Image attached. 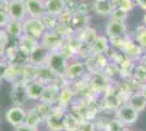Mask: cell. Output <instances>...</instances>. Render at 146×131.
Masks as SVG:
<instances>
[{"label":"cell","instance_id":"1","mask_svg":"<svg viewBox=\"0 0 146 131\" xmlns=\"http://www.w3.org/2000/svg\"><path fill=\"white\" fill-rule=\"evenodd\" d=\"M68 65H69L68 59L63 55H61L59 51L50 53L47 63H46V66L51 69V71L55 72L60 78H63L66 74Z\"/></svg>","mask_w":146,"mask_h":131},{"label":"cell","instance_id":"2","mask_svg":"<svg viewBox=\"0 0 146 131\" xmlns=\"http://www.w3.org/2000/svg\"><path fill=\"white\" fill-rule=\"evenodd\" d=\"M46 29L44 26L40 19H33V18H26L23 21V34L35 38L37 41H40Z\"/></svg>","mask_w":146,"mask_h":131},{"label":"cell","instance_id":"3","mask_svg":"<svg viewBox=\"0 0 146 131\" xmlns=\"http://www.w3.org/2000/svg\"><path fill=\"white\" fill-rule=\"evenodd\" d=\"M63 43H64V39L54 30L45 32L40 38V41H39V44L44 46L45 48H47L50 53L58 51L60 49L61 46L63 45Z\"/></svg>","mask_w":146,"mask_h":131},{"label":"cell","instance_id":"4","mask_svg":"<svg viewBox=\"0 0 146 131\" xmlns=\"http://www.w3.org/2000/svg\"><path fill=\"white\" fill-rule=\"evenodd\" d=\"M109 63V59L105 55H91L85 59V67L86 70L90 72V74H95V73H102L106 68V66Z\"/></svg>","mask_w":146,"mask_h":131},{"label":"cell","instance_id":"5","mask_svg":"<svg viewBox=\"0 0 146 131\" xmlns=\"http://www.w3.org/2000/svg\"><path fill=\"white\" fill-rule=\"evenodd\" d=\"M8 15H9L10 20L23 22L27 18L25 0H9Z\"/></svg>","mask_w":146,"mask_h":131},{"label":"cell","instance_id":"6","mask_svg":"<svg viewBox=\"0 0 146 131\" xmlns=\"http://www.w3.org/2000/svg\"><path fill=\"white\" fill-rule=\"evenodd\" d=\"M10 97H11V100H12L14 106L22 107L26 103L29 97H27V93H26V83L23 80H20V81L13 83Z\"/></svg>","mask_w":146,"mask_h":131},{"label":"cell","instance_id":"7","mask_svg":"<svg viewBox=\"0 0 146 131\" xmlns=\"http://www.w3.org/2000/svg\"><path fill=\"white\" fill-rule=\"evenodd\" d=\"M109 82V78L104 72H102V73L91 74L90 80H88V84H90V87L94 93H103V92H106L111 86Z\"/></svg>","mask_w":146,"mask_h":131},{"label":"cell","instance_id":"8","mask_svg":"<svg viewBox=\"0 0 146 131\" xmlns=\"http://www.w3.org/2000/svg\"><path fill=\"white\" fill-rule=\"evenodd\" d=\"M116 116L124 125H133L139 118V112H136L129 104L125 103V104H122L116 110Z\"/></svg>","mask_w":146,"mask_h":131},{"label":"cell","instance_id":"9","mask_svg":"<svg viewBox=\"0 0 146 131\" xmlns=\"http://www.w3.org/2000/svg\"><path fill=\"white\" fill-rule=\"evenodd\" d=\"M67 110L56 105L52 115L45 122L50 131H63V120Z\"/></svg>","mask_w":146,"mask_h":131},{"label":"cell","instance_id":"10","mask_svg":"<svg viewBox=\"0 0 146 131\" xmlns=\"http://www.w3.org/2000/svg\"><path fill=\"white\" fill-rule=\"evenodd\" d=\"M49 55H50V51L47 48H45L44 46H42L40 44H38L36 47L31 51L29 63H31L32 66H34L36 68L42 67L44 65H46Z\"/></svg>","mask_w":146,"mask_h":131},{"label":"cell","instance_id":"11","mask_svg":"<svg viewBox=\"0 0 146 131\" xmlns=\"http://www.w3.org/2000/svg\"><path fill=\"white\" fill-rule=\"evenodd\" d=\"M25 115L26 112L21 106H14L10 107L6 112V120L10 125L17 128L19 126L23 125L25 120Z\"/></svg>","mask_w":146,"mask_h":131},{"label":"cell","instance_id":"12","mask_svg":"<svg viewBox=\"0 0 146 131\" xmlns=\"http://www.w3.org/2000/svg\"><path fill=\"white\" fill-rule=\"evenodd\" d=\"M87 71L85 67V63L80 60H74L72 63H69L66 70V74L63 78H66L67 80H78L80 78H82L85 74V72Z\"/></svg>","mask_w":146,"mask_h":131},{"label":"cell","instance_id":"13","mask_svg":"<svg viewBox=\"0 0 146 131\" xmlns=\"http://www.w3.org/2000/svg\"><path fill=\"white\" fill-rule=\"evenodd\" d=\"M122 97L118 92V90L115 87L110 86L104 95V106L108 109H115L117 110L122 105Z\"/></svg>","mask_w":146,"mask_h":131},{"label":"cell","instance_id":"14","mask_svg":"<svg viewBox=\"0 0 146 131\" xmlns=\"http://www.w3.org/2000/svg\"><path fill=\"white\" fill-rule=\"evenodd\" d=\"M25 7L29 18L42 19L46 14L45 5L42 0H25Z\"/></svg>","mask_w":146,"mask_h":131},{"label":"cell","instance_id":"15","mask_svg":"<svg viewBox=\"0 0 146 131\" xmlns=\"http://www.w3.org/2000/svg\"><path fill=\"white\" fill-rule=\"evenodd\" d=\"M60 85L56 84V83L45 85V88H44V92L42 94V97H40L39 102L48 103V104H51V105H57L59 93H60Z\"/></svg>","mask_w":146,"mask_h":131},{"label":"cell","instance_id":"16","mask_svg":"<svg viewBox=\"0 0 146 131\" xmlns=\"http://www.w3.org/2000/svg\"><path fill=\"white\" fill-rule=\"evenodd\" d=\"M106 36L108 38L125 37L127 36V24L110 20L106 25Z\"/></svg>","mask_w":146,"mask_h":131},{"label":"cell","instance_id":"17","mask_svg":"<svg viewBox=\"0 0 146 131\" xmlns=\"http://www.w3.org/2000/svg\"><path fill=\"white\" fill-rule=\"evenodd\" d=\"M60 79V76H58L55 72H52L51 69L48 68L46 65L37 68V80L42 82L44 85H49L54 83L57 84V81Z\"/></svg>","mask_w":146,"mask_h":131},{"label":"cell","instance_id":"18","mask_svg":"<svg viewBox=\"0 0 146 131\" xmlns=\"http://www.w3.org/2000/svg\"><path fill=\"white\" fill-rule=\"evenodd\" d=\"M121 51L123 53V55L125 56V58H128L130 60H136L139 59L142 54H143V48L139 46L135 41L132 39H128L125 44L123 45V47L121 48Z\"/></svg>","mask_w":146,"mask_h":131},{"label":"cell","instance_id":"19","mask_svg":"<svg viewBox=\"0 0 146 131\" xmlns=\"http://www.w3.org/2000/svg\"><path fill=\"white\" fill-rule=\"evenodd\" d=\"M110 48L109 38L104 35H98L95 42L91 45L92 55L99 56V55H105L107 50Z\"/></svg>","mask_w":146,"mask_h":131},{"label":"cell","instance_id":"20","mask_svg":"<svg viewBox=\"0 0 146 131\" xmlns=\"http://www.w3.org/2000/svg\"><path fill=\"white\" fill-rule=\"evenodd\" d=\"M44 88H45V85L42 82L38 81V80L26 83V93H27L29 100H40L42 94L44 92Z\"/></svg>","mask_w":146,"mask_h":131},{"label":"cell","instance_id":"21","mask_svg":"<svg viewBox=\"0 0 146 131\" xmlns=\"http://www.w3.org/2000/svg\"><path fill=\"white\" fill-rule=\"evenodd\" d=\"M75 94L72 87L70 86H62L60 88V93H59V97H58V102H57V106L61 107L63 109L67 110L68 106L72 103L73 98H74Z\"/></svg>","mask_w":146,"mask_h":131},{"label":"cell","instance_id":"22","mask_svg":"<svg viewBox=\"0 0 146 131\" xmlns=\"http://www.w3.org/2000/svg\"><path fill=\"white\" fill-rule=\"evenodd\" d=\"M75 35L80 39L81 43L85 44V45H90V46L95 42V39L98 36L96 29L95 27H91L90 25L86 26L85 29L81 30V31L75 32Z\"/></svg>","mask_w":146,"mask_h":131},{"label":"cell","instance_id":"23","mask_svg":"<svg viewBox=\"0 0 146 131\" xmlns=\"http://www.w3.org/2000/svg\"><path fill=\"white\" fill-rule=\"evenodd\" d=\"M46 13L59 17L66 10V0H47L44 2Z\"/></svg>","mask_w":146,"mask_h":131},{"label":"cell","instance_id":"24","mask_svg":"<svg viewBox=\"0 0 146 131\" xmlns=\"http://www.w3.org/2000/svg\"><path fill=\"white\" fill-rule=\"evenodd\" d=\"M5 31L7 32L8 36L10 38L19 39L23 35V22L15 21V20H10L9 23L5 27Z\"/></svg>","mask_w":146,"mask_h":131},{"label":"cell","instance_id":"25","mask_svg":"<svg viewBox=\"0 0 146 131\" xmlns=\"http://www.w3.org/2000/svg\"><path fill=\"white\" fill-rule=\"evenodd\" d=\"M115 8L116 7L113 5L112 0L94 1L93 2V11L99 15H110Z\"/></svg>","mask_w":146,"mask_h":131},{"label":"cell","instance_id":"26","mask_svg":"<svg viewBox=\"0 0 146 131\" xmlns=\"http://www.w3.org/2000/svg\"><path fill=\"white\" fill-rule=\"evenodd\" d=\"M91 21V15H85L81 13H73L72 20H71V26L75 32H79L86 26H88V23Z\"/></svg>","mask_w":146,"mask_h":131},{"label":"cell","instance_id":"27","mask_svg":"<svg viewBox=\"0 0 146 131\" xmlns=\"http://www.w3.org/2000/svg\"><path fill=\"white\" fill-rule=\"evenodd\" d=\"M80 124L81 120L74 114L67 112L63 120V131H79Z\"/></svg>","mask_w":146,"mask_h":131},{"label":"cell","instance_id":"28","mask_svg":"<svg viewBox=\"0 0 146 131\" xmlns=\"http://www.w3.org/2000/svg\"><path fill=\"white\" fill-rule=\"evenodd\" d=\"M130 106L136 112H142L146 108V100L141 93H134L128 98V103Z\"/></svg>","mask_w":146,"mask_h":131},{"label":"cell","instance_id":"29","mask_svg":"<svg viewBox=\"0 0 146 131\" xmlns=\"http://www.w3.org/2000/svg\"><path fill=\"white\" fill-rule=\"evenodd\" d=\"M40 122H43V120H42L39 114L37 112L36 107H33V108H31L26 112L24 120L25 125L29 126V127H32V128H37Z\"/></svg>","mask_w":146,"mask_h":131},{"label":"cell","instance_id":"30","mask_svg":"<svg viewBox=\"0 0 146 131\" xmlns=\"http://www.w3.org/2000/svg\"><path fill=\"white\" fill-rule=\"evenodd\" d=\"M21 80H23L25 83L35 81L37 80V68L32 66L31 63H27L22 67V73H21Z\"/></svg>","mask_w":146,"mask_h":131},{"label":"cell","instance_id":"31","mask_svg":"<svg viewBox=\"0 0 146 131\" xmlns=\"http://www.w3.org/2000/svg\"><path fill=\"white\" fill-rule=\"evenodd\" d=\"M21 73H22V67L20 66H14V65H10L9 68L7 70V73L5 75L6 81L10 82V83H15L21 80Z\"/></svg>","mask_w":146,"mask_h":131},{"label":"cell","instance_id":"32","mask_svg":"<svg viewBox=\"0 0 146 131\" xmlns=\"http://www.w3.org/2000/svg\"><path fill=\"white\" fill-rule=\"evenodd\" d=\"M38 44H39V41L31 37V36H27V35H24V34L19 38V41H18L19 46H20L22 49H24V50H26L27 53H30V54H31V51L34 49Z\"/></svg>","mask_w":146,"mask_h":131},{"label":"cell","instance_id":"33","mask_svg":"<svg viewBox=\"0 0 146 131\" xmlns=\"http://www.w3.org/2000/svg\"><path fill=\"white\" fill-rule=\"evenodd\" d=\"M35 107H36L37 112L39 114L42 120H43V121H46V120L52 115V112L55 110L56 105H51V104H48V103L39 102Z\"/></svg>","mask_w":146,"mask_h":131},{"label":"cell","instance_id":"34","mask_svg":"<svg viewBox=\"0 0 146 131\" xmlns=\"http://www.w3.org/2000/svg\"><path fill=\"white\" fill-rule=\"evenodd\" d=\"M134 61L130 60V59H125L124 61H122L120 65H119V69H120V75L125 78V79H129L131 75L133 74V70H134Z\"/></svg>","mask_w":146,"mask_h":131},{"label":"cell","instance_id":"35","mask_svg":"<svg viewBox=\"0 0 146 131\" xmlns=\"http://www.w3.org/2000/svg\"><path fill=\"white\" fill-rule=\"evenodd\" d=\"M132 76L134 78L135 81L139 83H145L146 82V63H140L137 66L134 67L133 74Z\"/></svg>","mask_w":146,"mask_h":131},{"label":"cell","instance_id":"36","mask_svg":"<svg viewBox=\"0 0 146 131\" xmlns=\"http://www.w3.org/2000/svg\"><path fill=\"white\" fill-rule=\"evenodd\" d=\"M134 41L143 49L146 48V27L144 25H141V26L136 27V33H135Z\"/></svg>","mask_w":146,"mask_h":131},{"label":"cell","instance_id":"37","mask_svg":"<svg viewBox=\"0 0 146 131\" xmlns=\"http://www.w3.org/2000/svg\"><path fill=\"white\" fill-rule=\"evenodd\" d=\"M40 20H42V22H43L46 31L55 30V27L57 26V24H58V17L52 15V14H48V13H46Z\"/></svg>","mask_w":146,"mask_h":131},{"label":"cell","instance_id":"38","mask_svg":"<svg viewBox=\"0 0 146 131\" xmlns=\"http://www.w3.org/2000/svg\"><path fill=\"white\" fill-rule=\"evenodd\" d=\"M92 11H93V3H90L88 1H85V0L78 1L76 9H75V12L76 13L85 14V15H91Z\"/></svg>","mask_w":146,"mask_h":131},{"label":"cell","instance_id":"39","mask_svg":"<svg viewBox=\"0 0 146 131\" xmlns=\"http://www.w3.org/2000/svg\"><path fill=\"white\" fill-rule=\"evenodd\" d=\"M125 129V125L118 118L111 119L106 124V131H124Z\"/></svg>","mask_w":146,"mask_h":131},{"label":"cell","instance_id":"40","mask_svg":"<svg viewBox=\"0 0 146 131\" xmlns=\"http://www.w3.org/2000/svg\"><path fill=\"white\" fill-rule=\"evenodd\" d=\"M104 73L107 75L109 79H113L115 76L120 75V69H119V66H118L117 63L109 61L108 65L106 66L105 70H104Z\"/></svg>","mask_w":146,"mask_h":131},{"label":"cell","instance_id":"41","mask_svg":"<svg viewBox=\"0 0 146 131\" xmlns=\"http://www.w3.org/2000/svg\"><path fill=\"white\" fill-rule=\"evenodd\" d=\"M111 17V21H116V22H121V23H125V21L128 19L129 13L122 11L119 8H115L112 10V12L110 14Z\"/></svg>","mask_w":146,"mask_h":131},{"label":"cell","instance_id":"42","mask_svg":"<svg viewBox=\"0 0 146 131\" xmlns=\"http://www.w3.org/2000/svg\"><path fill=\"white\" fill-rule=\"evenodd\" d=\"M136 6L134 0H118V5H117V8L121 9L122 11L124 12H130L134 9V7Z\"/></svg>","mask_w":146,"mask_h":131},{"label":"cell","instance_id":"43","mask_svg":"<svg viewBox=\"0 0 146 131\" xmlns=\"http://www.w3.org/2000/svg\"><path fill=\"white\" fill-rule=\"evenodd\" d=\"M79 131H96L95 124L92 120H83L80 124Z\"/></svg>","mask_w":146,"mask_h":131},{"label":"cell","instance_id":"44","mask_svg":"<svg viewBox=\"0 0 146 131\" xmlns=\"http://www.w3.org/2000/svg\"><path fill=\"white\" fill-rule=\"evenodd\" d=\"M76 3H78L76 0H66V10L64 11L73 14L75 12V9H76Z\"/></svg>","mask_w":146,"mask_h":131},{"label":"cell","instance_id":"45","mask_svg":"<svg viewBox=\"0 0 146 131\" xmlns=\"http://www.w3.org/2000/svg\"><path fill=\"white\" fill-rule=\"evenodd\" d=\"M9 21H10V18H9L8 13L0 10V30L1 29H5L7 26V24L9 23Z\"/></svg>","mask_w":146,"mask_h":131},{"label":"cell","instance_id":"46","mask_svg":"<svg viewBox=\"0 0 146 131\" xmlns=\"http://www.w3.org/2000/svg\"><path fill=\"white\" fill-rule=\"evenodd\" d=\"M9 66L10 65L7 63L6 60H0V81L5 79V75H6Z\"/></svg>","mask_w":146,"mask_h":131},{"label":"cell","instance_id":"47","mask_svg":"<svg viewBox=\"0 0 146 131\" xmlns=\"http://www.w3.org/2000/svg\"><path fill=\"white\" fill-rule=\"evenodd\" d=\"M14 131H38V129L37 128H32V127H29L25 124H23V125L14 128Z\"/></svg>","mask_w":146,"mask_h":131},{"label":"cell","instance_id":"48","mask_svg":"<svg viewBox=\"0 0 146 131\" xmlns=\"http://www.w3.org/2000/svg\"><path fill=\"white\" fill-rule=\"evenodd\" d=\"M134 2L136 6L140 7L142 10L146 11V0H134Z\"/></svg>","mask_w":146,"mask_h":131},{"label":"cell","instance_id":"49","mask_svg":"<svg viewBox=\"0 0 146 131\" xmlns=\"http://www.w3.org/2000/svg\"><path fill=\"white\" fill-rule=\"evenodd\" d=\"M140 93L143 95V97L146 100V82L142 85V87H141V91H140Z\"/></svg>","mask_w":146,"mask_h":131},{"label":"cell","instance_id":"50","mask_svg":"<svg viewBox=\"0 0 146 131\" xmlns=\"http://www.w3.org/2000/svg\"><path fill=\"white\" fill-rule=\"evenodd\" d=\"M143 25L146 27V13L144 14V17H143Z\"/></svg>","mask_w":146,"mask_h":131},{"label":"cell","instance_id":"51","mask_svg":"<svg viewBox=\"0 0 146 131\" xmlns=\"http://www.w3.org/2000/svg\"><path fill=\"white\" fill-rule=\"evenodd\" d=\"M94 1H106V0H94Z\"/></svg>","mask_w":146,"mask_h":131},{"label":"cell","instance_id":"52","mask_svg":"<svg viewBox=\"0 0 146 131\" xmlns=\"http://www.w3.org/2000/svg\"><path fill=\"white\" fill-rule=\"evenodd\" d=\"M124 131H131V130H129V129H125V130H124Z\"/></svg>","mask_w":146,"mask_h":131},{"label":"cell","instance_id":"53","mask_svg":"<svg viewBox=\"0 0 146 131\" xmlns=\"http://www.w3.org/2000/svg\"><path fill=\"white\" fill-rule=\"evenodd\" d=\"M42 1H44V2H45V1H47V0H42Z\"/></svg>","mask_w":146,"mask_h":131},{"label":"cell","instance_id":"54","mask_svg":"<svg viewBox=\"0 0 146 131\" xmlns=\"http://www.w3.org/2000/svg\"><path fill=\"white\" fill-rule=\"evenodd\" d=\"M145 63H146V61H145Z\"/></svg>","mask_w":146,"mask_h":131}]
</instances>
